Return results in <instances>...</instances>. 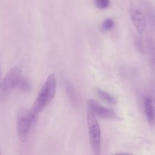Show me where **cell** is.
Masks as SVG:
<instances>
[{
	"label": "cell",
	"instance_id": "6da1fadb",
	"mask_svg": "<svg viewBox=\"0 0 155 155\" xmlns=\"http://www.w3.org/2000/svg\"><path fill=\"white\" fill-rule=\"evenodd\" d=\"M57 87V79L54 74L47 77L33 104L31 110L38 114L54 98Z\"/></svg>",
	"mask_w": 155,
	"mask_h": 155
},
{
	"label": "cell",
	"instance_id": "7a4b0ae2",
	"mask_svg": "<svg viewBox=\"0 0 155 155\" xmlns=\"http://www.w3.org/2000/svg\"><path fill=\"white\" fill-rule=\"evenodd\" d=\"M90 145L94 155H99L101 151V128L95 114L89 109L87 114Z\"/></svg>",
	"mask_w": 155,
	"mask_h": 155
},
{
	"label": "cell",
	"instance_id": "3957f363",
	"mask_svg": "<svg viewBox=\"0 0 155 155\" xmlns=\"http://www.w3.org/2000/svg\"><path fill=\"white\" fill-rule=\"evenodd\" d=\"M38 114L34 113L32 110L21 115L17 120L16 129L18 136L22 142H25L28 137L30 128L35 123Z\"/></svg>",
	"mask_w": 155,
	"mask_h": 155
},
{
	"label": "cell",
	"instance_id": "277c9868",
	"mask_svg": "<svg viewBox=\"0 0 155 155\" xmlns=\"http://www.w3.org/2000/svg\"><path fill=\"white\" fill-rule=\"evenodd\" d=\"M22 70L19 65H15L12 67L6 74L0 82L1 90L6 93L15 88L22 78Z\"/></svg>",
	"mask_w": 155,
	"mask_h": 155
},
{
	"label": "cell",
	"instance_id": "5b68a950",
	"mask_svg": "<svg viewBox=\"0 0 155 155\" xmlns=\"http://www.w3.org/2000/svg\"><path fill=\"white\" fill-rule=\"evenodd\" d=\"M87 102L90 110L94 114L104 119H113L117 118V114L114 110L104 107L94 99H90Z\"/></svg>",
	"mask_w": 155,
	"mask_h": 155
},
{
	"label": "cell",
	"instance_id": "8992f818",
	"mask_svg": "<svg viewBox=\"0 0 155 155\" xmlns=\"http://www.w3.org/2000/svg\"><path fill=\"white\" fill-rule=\"evenodd\" d=\"M130 18L137 33L142 34L146 28V19L142 12L137 8H132L130 10Z\"/></svg>",
	"mask_w": 155,
	"mask_h": 155
},
{
	"label": "cell",
	"instance_id": "52a82bcc",
	"mask_svg": "<svg viewBox=\"0 0 155 155\" xmlns=\"http://www.w3.org/2000/svg\"><path fill=\"white\" fill-rule=\"evenodd\" d=\"M143 107L148 122L150 124L153 125L154 122V110L153 106V101L151 97H146L144 99Z\"/></svg>",
	"mask_w": 155,
	"mask_h": 155
},
{
	"label": "cell",
	"instance_id": "ba28073f",
	"mask_svg": "<svg viewBox=\"0 0 155 155\" xmlns=\"http://www.w3.org/2000/svg\"><path fill=\"white\" fill-rule=\"evenodd\" d=\"M97 93L99 97L102 98L103 100L109 102L111 104H116V98L113 96L111 94L108 93V92L104 91L101 89H97Z\"/></svg>",
	"mask_w": 155,
	"mask_h": 155
},
{
	"label": "cell",
	"instance_id": "9c48e42d",
	"mask_svg": "<svg viewBox=\"0 0 155 155\" xmlns=\"http://www.w3.org/2000/svg\"><path fill=\"white\" fill-rule=\"evenodd\" d=\"M134 40L135 47L137 50V51L141 54H145V43L143 39L139 36H136L134 38Z\"/></svg>",
	"mask_w": 155,
	"mask_h": 155
},
{
	"label": "cell",
	"instance_id": "30bf717a",
	"mask_svg": "<svg viewBox=\"0 0 155 155\" xmlns=\"http://www.w3.org/2000/svg\"><path fill=\"white\" fill-rule=\"evenodd\" d=\"M114 25V22L111 18H107L105 19L101 25V29L103 31H110L112 30Z\"/></svg>",
	"mask_w": 155,
	"mask_h": 155
},
{
	"label": "cell",
	"instance_id": "8fae6325",
	"mask_svg": "<svg viewBox=\"0 0 155 155\" xmlns=\"http://www.w3.org/2000/svg\"><path fill=\"white\" fill-rule=\"evenodd\" d=\"M94 3L95 6L101 9H105L107 8L110 5L109 0H94Z\"/></svg>",
	"mask_w": 155,
	"mask_h": 155
},
{
	"label": "cell",
	"instance_id": "7c38bea8",
	"mask_svg": "<svg viewBox=\"0 0 155 155\" xmlns=\"http://www.w3.org/2000/svg\"><path fill=\"white\" fill-rule=\"evenodd\" d=\"M18 86H19L21 90L25 91H29L30 90V85L28 81L26 79L23 78L22 77L21 79Z\"/></svg>",
	"mask_w": 155,
	"mask_h": 155
},
{
	"label": "cell",
	"instance_id": "4fadbf2b",
	"mask_svg": "<svg viewBox=\"0 0 155 155\" xmlns=\"http://www.w3.org/2000/svg\"><path fill=\"white\" fill-rule=\"evenodd\" d=\"M114 155H133L132 153H124V152H121V153H118L115 154Z\"/></svg>",
	"mask_w": 155,
	"mask_h": 155
},
{
	"label": "cell",
	"instance_id": "5bb4252c",
	"mask_svg": "<svg viewBox=\"0 0 155 155\" xmlns=\"http://www.w3.org/2000/svg\"><path fill=\"white\" fill-rule=\"evenodd\" d=\"M1 79H2V78H1V65H0V82L1 81Z\"/></svg>",
	"mask_w": 155,
	"mask_h": 155
},
{
	"label": "cell",
	"instance_id": "9a60e30c",
	"mask_svg": "<svg viewBox=\"0 0 155 155\" xmlns=\"http://www.w3.org/2000/svg\"><path fill=\"white\" fill-rule=\"evenodd\" d=\"M0 155H1V151H0Z\"/></svg>",
	"mask_w": 155,
	"mask_h": 155
}]
</instances>
